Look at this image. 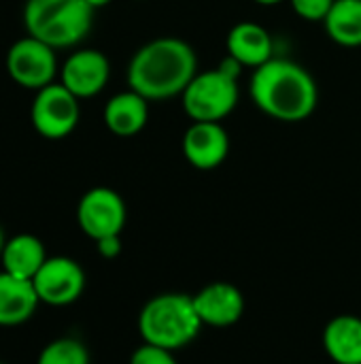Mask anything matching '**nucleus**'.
<instances>
[{
  "label": "nucleus",
  "mask_w": 361,
  "mask_h": 364,
  "mask_svg": "<svg viewBox=\"0 0 361 364\" xmlns=\"http://www.w3.org/2000/svg\"><path fill=\"white\" fill-rule=\"evenodd\" d=\"M198 75V55L194 47L179 36H157L134 51L128 62L126 79L130 90L149 102L181 96Z\"/></svg>",
  "instance_id": "1"
},
{
  "label": "nucleus",
  "mask_w": 361,
  "mask_h": 364,
  "mask_svg": "<svg viewBox=\"0 0 361 364\" xmlns=\"http://www.w3.org/2000/svg\"><path fill=\"white\" fill-rule=\"evenodd\" d=\"M249 96L264 115L283 124L309 119L319 105V87L309 68L277 55L253 68Z\"/></svg>",
  "instance_id": "2"
},
{
  "label": "nucleus",
  "mask_w": 361,
  "mask_h": 364,
  "mask_svg": "<svg viewBox=\"0 0 361 364\" xmlns=\"http://www.w3.org/2000/svg\"><path fill=\"white\" fill-rule=\"evenodd\" d=\"M202 322L194 307V296L183 292H164L149 299L138 314V333L143 343L170 352L183 350L200 335Z\"/></svg>",
  "instance_id": "3"
},
{
  "label": "nucleus",
  "mask_w": 361,
  "mask_h": 364,
  "mask_svg": "<svg viewBox=\"0 0 361 364\" xmlns=\"http://www.w3.org/2000/svg\"><path fill=\"white\" fill-rule=\"evenodd\" d=\"M26 32L49 47L68 49L79 45L94 26V9L87 0H26Z\"/></svg>",
  "instance_id": "4"
},
{
  "label": "nucleus",
  "mask_w": 361,
  "mask_h": 364,
  "mask_svg": "<svg viewBox=\"0 0 361 364\" xmlns=\"http://www.w3.org/2000/svg\"><path fill=\"white\" fill-rule=\"evenodd\" d=\"M240 79L219 66L198 73L181 94V107L191 122H223L234 113L240 98Z\"/></svg>",
  "instance_id": "5"
},
{
  "label": "nucleus",
  "mask_w": 361,
  "mask_h": 364,
  "mask_svg": "<svg viewBox=\"0 0 361 364\" xmlns=\"http://www.w3.org/2000/svg\"><path fill=\"white\" fill-rule=\"evenodd\" d=\"M34 130L47 141H62L74 132L81 119L79 98L62 83H51L36 92L30 109Z\"/></svg>",
  "instance_id": "6"
},
{
  "label": "nucleus",
  "mask_w": 361,
  "mask_h": 364,
  "mask_svg": "<svg viewBox=\"0 0 361 364\" xmlns=\"http://www.w3.org/2000/svg\"><path fill=\"white\" fill-rule=\"evenodd\" d=\"M4 66L9 77L19 87L38 92L55 83L53 79L57 75V55L53 47L28 34L9 47Z\"/></svg>",
  "instance_id": "7"
},
{
  "label": "nucleus",
  "mask_w": 361,
  "mask_h": 364,
  "mask_svg": "<svg viewBox=\"0 0 361 364\" xmlns=\"http://www.w3.org/2000/svg\"><path fill=\"white\" fill-rule=\"evenodd\" d=\"M126 220L128 209L121 194L106 186L87 190L77 205V224L94 243L104 237L121 235Z\"/></svg>",
  "instance_id": "8"
},
{
  "label": "nucleus",
  "mask_w": 361,
  "mask_h": 364,
  "mask_svg": "<svg viewBox=\"0 0 361 364\" xmlns=\"http://www.w3.org/2000/svg\"><path fill=\"white\" fill-rule=\"evenodd\" d=\"M87 277L83 267L68 256H49L32 279L40 305L68 307L83 296Z\"/></svg>",
  "instance_id": "9"
},
{
  "label": "nucleus",
  "mask_w": 361,
  "mask_h": 364,
  "mask_svg": "<svg viewBox=\"0 0 361 364\" xmlns=\"http://www.w3.org/2000/svg\"><path fill=\"white\" fill-rule=\"evenodd\" d=\"M111 77V62L98 49L72 51L60 70V83L72 92L79 100L98 96Z\"/></svg>",
  "instance_id": "10"
},
{
  "label": "nucleus",
  "mask_w": 361,
  "mask_h": 364,
  "mask_svg": "<svg viewBox=\"0 0 361 364\" xmlns=\"http://www.w3.org/2000/svg\"><path fill=\"white\" fill-rule=\"evenodd\" d=\"M183 158L198 171H215L230 154V134L221 122H191L181 139Z\"/></svg>",
  "instance_id": "11"
},
{
  "label": "nucleus",
  "mask_w": 361,
  "mask_h": 364,
  "mask_svg": "<svg viewBox=\"0 0 361 364\" xmlns=\"http://www.w3.org/2000/svg\"><path fill=\"white\" fill-rule=\"evenodd\" d=\"M194 307L202 326L228 328L240 322L245 314V296L230 282H213L194 294Z\"/></svg>",
  "instance_id": "12"
},
{
  "label": "nucleus",
  "mask_w": 361,
  "mask_h": 364,
  "mask_svg": "<svg viewBox=\"0 0 361 364\" xmlns=\"http://www.w3.org/2000/svg\"><path fill=\"white\" fill-rule=\"evenodd\" d=\"M228 55L238 60L245 68H257L274 58L272 34L257 21H238L226 38Z\"/></svg>",
  "instance_id": "13"
},
{
  "label": "nucleus",
  "mask_w": 361,
  "mask_h": 364,
  "mask_svg": "<svg viewBox=\"0 0 361 364\" xmlns=\"http://www.w3.org/2000/svg\"><path fill=\"white\" fill-rule=\"evenodd\" d=\"M102 119L109 132L119 139H130L143 132L149 122V100L134 90L111 96L104 105Z\"/></svg>",
  "instance_id": "14"
},
{
  "label": "nucleus",
  "mask_w": 361,
  "mask_h": 364,
  "mask_svg": "<svg viewBox=\"0 0 361 364\" xmlns=\"http://www.w3.org/2000/svg\"><path fill=\"white\" fill-rule=\"evenodd\" d=\"M40 301L32 282L0 271V328L26 324L38 309Z\"/></svg>",
  "instance_id": "15"
},
{
  "label": "nucleus",
  "mask_w": 361,
  "mask_h": 364,
  "mask_svg": "<svg viewBox=\"0 0 361 364\" xmlns=\"http://www.w3.org/2000/svg\"><path fill=\"white\" fill-rule=\"evenodd\" d=\"M323 350L334 364H361V318L343 314L323 328Z\"/></svg>",
  "instance_id": "16"
},
{
  "label": "nucleus",
  "mask_w": 361,
  "mask_h": 364,
  "mask_svg": "<svg viewBox=\"0 0 361 364\" xmlns=\"http://www.w3.org/2000/svg\"><path fill=\"white\" fill-rule=\"evenodd\" d=\"M47 258L49 256H47L45 243L34 235L21 232V235L6 239L2 254H0V264H2V271H6L9 275L32 282Z\"/></svg>",
  "instance_id": "17"
},
{
  "label": "nucleus",
  "mask_w": 361,
  "mask_h": 364,
  "mask_svg": "<svg viewBox=\"0 0 361 364\" xmlns=\"http://www.w3.org/2000/svg\"><path fill=\"white\" fill-rule=\"evenodd\" d=\"M326 34L340 47H361V0H334L323 19Z\"/></svg>",
  "instance_id": "18"
},
{
  "label": "nucleus",
  "mask_w": 361,
  "mask_h": 364,
  "mask_svg": "<svg viewBox=\"0 0 361 364\" xmlns=\"http://www.w3.org/2000/svg\"><path fill=\"white\" fill-rule=\"evenodd\" d=\"M36 364H91V356L83 341L74 337H60L38 352Z\"/></svg>",
  "instance_id": "19"
},
{
  "label": "nucleus",
  "mask_w": 361,
  "mask_h": 364,
  "mask_svg": "<svg viewBox=\"0 0 361 364\" xmlns=\"http://www.w3.org/2000/svg\"><path fill=\"white\" fill-rule=\"evenodd\" d=\"M289 4H291L294 13L300 19L313 21V23H317V21L323 23V19L328 17L334 0H289Z\"/></svg>",
  "instance_id": "20"
},
{
  "label": "nucleus",
  "mask_w": 361,
  "mask_h": 364,
  "mask_svg": "<svg viewBox=\"0 0 361 364\" xmlns=\"http://www.w3.org/2000/svg\"><path fill=\"white\" fill-rule=\"evenodd\" d=\"M130 364H179L174 358V352L151 346V343H143L138 346L132 356H130Z\"/></svg>",
  "instance_id": "21"
},
{
  "label": "nucleus",
  "mask_w": 361,
  "mask_h": 364,
  "mask_svg": "<svg viewBox=\"0 0 361 364\" xmlns=\"http://www.w3.org/2000/svg\"><path fill=\"white\" fill-rule=\"evenodd\" d=\"M121 235H113V237H104V239H98L96 241V250L102 258L106 260H113L121 254Z\"/></svg>",
  "instance_id": "22"
},
{
  "label": "nucleus",
  "mask_w": 361,
  "mask_h": 364,
  "mask_svg": "<svg viewBox=\"0 0 361 364\" xmlns=\"http://www.w3.org/2000/svg\"><path fill=\"white\" fill-rule=\"evenodd\" d=\"M113 0H87V4L94 9V11H98V9H102V6H109Z\"/></svg>",
  "instance_id": "23"
},
{
  "label": "nucleus",
  "mask_w": 361,
  "mask_h": 364,
  "mask_svg": "<svg viewBox=\"0 0 361 364\" xmlns=\"http://www.w3.org/2000/svg\"><path fill=\"white\" fill-rule=\"evenodd\" d=\"M253 2L260 4V6H277V4H281L285 0H253Z\"/></svg>",
  "instance_id": "24"
},
{
  "label": "nucleus",
  "mask_w": 361,
  "mask_h": 364,
  "mask_svg": "<svg viewBox=\"0 0 361 364\" xmlns=\"http://www.w3.org/2000/svg\"><path fill=\"white\" fill-rule=\"evenodd\" d=\"M4 243H6V239H4V232H2V228H0V254H2V247H4Z\"/></svg>",
  "instance_id": "25"
},
{
  "label": "nucleus",
  "mask_w": 361,
  "mask_h": 364,
  "mask_svg": "<svg viewBox=\"0 0 361 364\" xmlns=\"http://www.w3.org/2000/svg\"><path fill=\"white\" fill-rule=\"evenodd\" d=\"M136 2H145V0H136Z\"/></svg>",
  "instance_id": "26"
},
{
  "label": "nucleus",
  "mask_w": 361,
  "mask_h": 364,
  "mask_svg": "<svg viewBox=\"0 0 361 364\" xmlns=\"http://www.w3.org/2000/svg\"><path fill=\"white\" fill-rule=\"evenodd\" d=\"M0 364H4V363H0Z\"/></svg>",
  "instance_id": "27"
}]
</instances>
